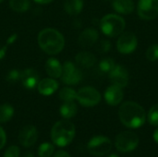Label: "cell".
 Instances as JSON below:
<instances>
[{"label":"cell","instance_id":"cell-1","mask_svg":"<svg viewBox=\"0 0 158 157\" xmlns=\"http://www.w3.org/2000/svg\"><path fill=\"white\" fill-rule=\"evenodd\" d=\"M118 117L121 123L130 129H138L146 120V113L143 107L132 101L125 102L120 105Z\"/></svg>","mask_w":158,"mask_h":157},{"label":"cell","instance_id":"cell-2","mask_svg":"<svg viewBox=\"0 0 158 157\" xmlns=\"http://www.w3.org/2000/svg\"><path fill=\"white\" fill-rule=\"evenodd\" d=\"M38 43L41 49L48 55L60 53L65 46L64 36L56 29L45 28L38 34Z\"/></svg>","mask_w":158,"mask_h":157},{"label":"cell","instance_id":"cell-3","mask_svg":"<svg viewBox=\"0 0 158 157\" xmlns=\"http://www.w3.org/2000/svg\"><path fill=\"white\" fill-rule=\"evenodd\" d=\"M76 130L73 123L68 119L59 120L51 130V139L54 144L58 147H65L71 143L75 137Z\"/></svg>","mask_w":158,"mask_h":157},{"label":"cell","instance_id":"cell-4","mask_svg":"<svg viewBox=\"0 0 158 157\" xmlns=\"http://www.w3.org/2000/svg\"><path fill=\"white\" fill-rule=\"evenodd\" d=\"M125 19L117 14H107L104 16L100 21V29L102 32L108 37L119 36L125 30Z\"/></svg>","mask_w":158,"mask_h":157},{"label":"cell","instance_id":"cell-5","mask_svg":"<svg viewBox=\"0 0 158 157\" xmlns=\"http://www.w3.org/2000/svg\"><path fill=\"white\" fill-rule=\"evenodd\" d=\"M87 149L92 155L104 156L111 151L112 142L109 138L103 135L94 136L89 141Z\"/></svg>","mask_w":158,"mask_h":157},{"label":"cell","instance_id":"cell-6","mask_svg":"<svg viewBox=\"0 0 158 157\" xmlns=\"http://www.w3.org/2000/svg\"><path fill=\"white\" fill-rule=\"evenodd\" d=\"M139 144V138L132 131H123L119 133L115 142L116 148L120 153H129L136 149Z\"/></svg>","mask_w":158,"mask_h":157},{"label":"cell","instance_id":"cell-7","mask_svg":"<svg viewBox=\"0 0 158 157\" xmlns=\"http://www.w3.org/2000/svg\"><path fill=\"white\" fill-rule=\"evenodd\" d=\"M76 100L85 107H93L101 101L100 93L94 87H83L77 92Z\"/></svg>","mask_w":158,"mask_h":157},{"label":"cell","instance_id":"cell-8","mask_svg":"<svg viewBox=\"0 0 158 157\" xmlns=\"http://www.w3.org/2000/svg\"><path fill=\"white\" fill-rule=\"evenodd\" d=\"M138 45V39L131 31L122 32L117 42V48L122 55H129L133 53Z\"/></svg>","mask_w":158,"mask_h":157},{"label":"cell","instance_id":"cell-9","mask_svg":"<svg viewBox=\"0 0 158 157\" xmlns=\"http://www.w3.org/2000/svg\"><path fill=\"white\" fill-rule=\"evenodd\" d=\"M61 79L67 85H77L82 79V73L71 61H66L62 66Z\"/></svg>","mask_w":158,"mask_h":157},{"label":"cell","instance_id":"cell-10","mask_svg":"<svg viewBox=\"0 0 158 157\" xmlns=\"http://www.w3.org/2000/svg\"><path fill=\"white\" fill-rule=\"evenodd\" d=\"M137 12L142 19L151 20L158 17V0H139Z\"/></svg>","mask_w":158,"mask_h":157},{"label":"cell","instance_id":"cell-11","mask_svg":"<svg viewBox=\"0 0 158 157\" xmlns=\"http://www.w3.org/2000/svg\"><path fill=\"white\" fill-rule=\"evenodd\" d=\"M37 129L32 125H27L23 127L19 133V142L25 148H29L34 145L37 142Z\"/></svg>","mask_w":158,"mask_h":157},{"label":"cell","instance_id":"cell-12","mask_svg":"<svg viewBox=\"0 0 158 157\" xmlns=\"http://www.w3.org/2000/svg\"><path fill=\"white\" fill-rule=\"evenodd\" d=\"M109 79L113 84L124 88L129 83V71L125 67L116 65L113 70L109 73Z\"/></svg>","mask_w":158,"mask_h":157},{"label":"cell","instance_id":"cell-13","mask_svg":"<svg viewBox=\"0 0 158 157\" xmlns=\"http://www.w3.org/2000/svg\"><path fill=\"white\" fill-rule=\"evenodd\" d=\"M124 93L122 88L112 84L108 88H106L105 92V100L106 102L112 106H116L122 102Z\"/></svg>","mask_w":158,"mask_h":157},{"label":"cell","instance_id":"cell-14","mask_svg":"<svg viewBox=\"0 0 158 157\" xmlns=\"http://www.w3.org/2000/svg\"><path fill=\"white\" fill-rule=\"evenodd\" d=\"M20 81L26 89L32 90L37 87V85L40 81L39 74L33 68H26L23 71H21Z\"/></svg>","mask_w":158,"mask_h":157},{"label":"cell","instance_id":"cell-15","mask_svg":"<svg viewBox=\"0 0 158 157\" xmlns=\"http://www.w3.org/2000/svg\"><path fill=\"white\" fill-rule=\"evenodd\" d=\"M98 37L99 33L95 29L88 28L80 34L78 42L82 47H91L97 42Z\"/></svg>","mask_w":158,"mask_h":157},{"label":"cell","instance_id":"cell-16","mask_svg":"<svg viewBox=\"0 0 158 157\" xmlns=\"http://www.w3.org/2000/svg\"><path fill=\"white\" fill-rule=\"evenodd\" d=\"M58 89V82L53 78H47L39 81L37 85L38 92L44 96L53 94Z\"/></svg>","mask_w":158,"mask_h":157},{"label":"cell","instance_id":"cell-17","mask_svg":"<svg viewBox=\"0 0 158 157\" xmlns=\"http://www.w3.org/2000/svg\"><path fill=\"white\" fill-rule=\"evenodd\" d=\"M75 60L80 67H82L84 68H90L93 66H94V64L96 63L95 56L87 51H82L78 53L75 57Z\"/></svg>","mask_w":158,"mask_h":157},{"label":"cell","instance_id":"cell-18","mask_svg":"<svg viewBox=\"0 0 158 157\" xmlns=\"http://www.w3.org/2000/svg\"><path fill=\"white\" fill-rule=\"evenodd\" d=\"M112 6L115 11L122 15L131 14L135 8V4L133 0H114Z\"/></svg>","mask_w":158,"mask_h":157},{"label":"cell","instance_id":"cell-19","mask_svg":"<svg viewBox=\"0 0 158 157\" xmlns=\"http://www.w3.org/2000/svg\"><path fill=\"white\" fill-rule=\"evenodd\" d=\"M45 70L50 78L57 79L62 75V65L56 58H49L45 63Z\"/></svg>","mask_w":158,"mask_h":157},{"label":"cell","instance_id":"cell-20","mask_svg":"<svg viewBox=\"0 0 158 157\" xmlns=\"http://www.w3.org/2000/svg\"><path fill=\"white\" fill-rule=\"evenodd\" d=\"M64 8L70 16L79 15L83 8V0H65Z\"/></svg>","mask_w":158,"mask_h":157},{"label":"cell","instance_id":"cell-21","mask_svg":"<svg viewBox=\"0 0 158 157\" xmlns=\"http://www.w3.org/2000/svg\"><path fill=\"white\" fill-rule=\"evenodd\" d=\"M59 112L62 118H64L65 119H69L76 116L78 112V107L74 101H68L64 102V104L60 106Z\"/></svg>","mask_w":158,"mask_h":157},{"label":"cell","instance_id":"cell-22","mask_svg":"<svg viewBox=\"0 0 158 157\" xmlns=\"http://www.w3.org/2000/svg\"><path fill=\"white\" fill-rule=\"evenodd\" d=\"M14 116V108L9 104L0 105V122L6 123L9 121Z\"/></svg>","mask_w":158,"mask_h":157},{"label":"cell","instance_id":"cell-23","mask_svg":"<svg viewBox=\"0 0 158 157\" xmlns=\"http://www.w3.org/2000/svg\"><path fill=\"white\" fill-rule=\"evenodd\" d=\"M30 0H9V6L16 12H25L30 8Z\"/></svg>","mask_w":158,"mask_h":157},{"label":"cell","instance_id":"cell-24","mask_svg":"<svg viewBox=\"0 0 158 157\" xmlns=\"http://www.w3.org/2000/svg\"><path fill=\"white\" fill-rule=\"evenodd\" d=\"M58 96H59V99H61L64 102L74 101V100H76L77 92H75L72 88L65 87L62 90H60V92L58 93Z\"/></svg>","mask_w":158,"mask_h":157},{"label":"cell","instance_id":"cell-25","mask_svg":"<svg viewBox=\"0 0 158 157\" xmlns=\"http://www.w3.org/2000/svg\"><path fill=\"white\" fill-rule=\"evenodd\" d=\"M54 145L50 143H44L38 148L39 157H51L54 155Z\"/></svg>","mask_w":158,"mask_h":157},{"label":"cell","instance_id":"cell-26","mask_svg":"<svg viewBox=\"0 0 158 157\" xmlns=\"http://www.w3.org/2000/svg\"><path fill=\"white\" fill-rule=\"evenodd\" d=\"M115 66H116V63L111 57L103 58L99 63V68L104 73H110L115 68Z\"/></svg>","mask_w":158,"mask_h":157},{"label":"cell","instance_id":"cell-27","mask_svg":"<svg viewBox=\"0 0 158 157\" xmlns=\"http://www.w3.org/2000/svg\"><path fill=\"white\" fill-rule=\"evenodd\" d=\"M148 121L152 126H158V104L153 105L148 112Z\"/></svg>","mask_w":158,"mask_h":157},{"label":"cell","instance_id":"cell-28","mask_svg":"<svg viewBox=\"0 0 158 157\" xmlns=\"http://www.w3.org/2000/svg\"><path fill=\"white\" fill-rule=\"evenodd\" d=\"M146 58L149 60V61H152V62H155V61H157L158 60V44L157 43H155V44H152L148 47V49L146 50Z\"/></svg>","mask_w":158,"mask_h":157},{"label":"cell","instance_id":"cell-29","mask_svg":"<svg viewBox=\"0 0 158 157\" xmlns=\"http://www.w3.org/2000/svg\"><path fill=\"white\" fill-rule=\"evenodd\" d=\"M4 157H20V150L18 146L11 145L6 150Z\"/></svg>","mask_w":158,"mask_h":157},{"label":"cell","instance_id":"cell-30","mask_svg":"<svg viewBox=\"0 0 158 157\" xmlns=\"http://www.w3.org/2000/svg\"><path fill=\"white\" fill-rule=\"evenodd\" d=\"M20 74L21 72L17 69H12L8 72L6 76V80L10 82H16L18 81H20Z\"/></svg>","mask_w":158,"mask_h":157},{"label":"cell","instance_id":"cell-31","mask_svg":"<svg viewBox=\"0 0 158 157\" xmlns=\"http://www.w3.org/2000/svg\"><path fill=\"white\" fill-rule=\"evenodd\" d=\"M111 48V43L109 41L107 40H103L101 43H100V45H99V49L100 51H102L103 53H106V52H108Z\"/></svg>","mask_w":158,"mask_h":157},{"label":"cell","instance_id":"cell-32","mask_svg":"<svg viewBox=\"0 0 158 157\" xmlns=\"http://www.w3.org/2000/svg\"><path fill=\"white\" fill-rule=\"evenodd\" d=\"M6 143V134L3 130V128L0 127V150L5 146Z\"/></svg>","mask_w":158,"mask_h":157},{"label":"cell","instance_id":"cell-33","mask_svg":"<svg viewBox=\"0 0 158 157\" xmlns=\"http://www.w3.org/2000/svg\"><path fill=\"white\" fill-rule=\"evenodd\" d=\"M7 45H8V44H6V45H4L3 47L0 48V61H1L2 59H4L5 56H6V55Z\"/></svg>","mask_w":158,"mask_h":157},{"label":"cell","instance_id":"cell-34","mask_svg":"<svg viewBox=\"0 0 158 157\" xmlns=\"http://www.w3.org/2000/svg\"><path fill=\"white\" fill-rule=\"evenodd\" d=\"M53 157H71L67 152H65V151H58V152H56L55 155H54V156Z\"/></svg>","mask_w":158,"mask_h":157},{"label":"cell","instance_id":"cell-35","mask_svg":"<svg viewBox=\"0 0 158 157\" xmlns=\"http://www.w3.org/2000/svg\"><path fill=\"white\" fill-rule=\"evenodd\" d=\"M17 37H18V34H16V33L12 34V35L6 40V44H11V43H13L17 40Z\"/></svg>","mask_w":158,"mask_h":157},{"label":"cell","instance_id":"cell-36","mask_svg":"<svg viewBox=\"0 0 158 157\" xmlns=\"http://www.w3.org/2000/svg\"><path fill=\"white\" fill-rule=\"evenodd\" d=\"M34 1L36 3H38V4H48V3H51L54 0H34Z\"/></svg>","mask_w":158,"mask_h":157},{"label":"cell","instance_id":"cell-37","mask_svg":"<svg viewBox=\"0 0 158 157\" xmlns=\"http://www.w3.org/2000/svg\"><path fill=\"white\" fill-rule=\"evenodd\" d=\"M153 137H154V140H155V142L158 143V128L155 130V132H154V135H153Z\"/></svg>","mask_w":158,"mask_h":157},{"label":"cell","instance_id":"cell-38","mask_svg":"<svg viewBox=\"0 0 158 157\" xmlns=\"http://www.w3.org/2000/svg\"><path fill=\"white\" fill-rule=\"evenodd\" d=\"M23 157H34V155H33V154H32L31 152H26V153L24 154Z\"/></svg>","mask_w":158,"mask_h":157},{"label":"cell","instance_id":"cell-39","mask_svg":"<svg viewBox=\"0 0 158 157\" xmlns=\"http://www.w3.org/2000/svg\"><path fill=\"white\" fill-rule=\"evenodd\" d=\"M108 157H118L117 155H110Z\"/></svg>","mask_w":158,"mask_h":157},{"label":"cell","instance_id":"cell-40","mask_svg":"<svg viewBox=\"0 0 158 157\" xmlns=\"http://www.w3.org/2000/svg\"><path fill=\"white\" fill-rule=\"evenodd\" d=\"M3 1H4V0H0V3H2Z\"/></svg>","mask_w":158,"mask_h":157}]
</instances>
